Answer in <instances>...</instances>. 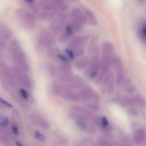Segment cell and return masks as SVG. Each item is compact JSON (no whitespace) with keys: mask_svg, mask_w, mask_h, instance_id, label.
Masks as SVG:
<instances>
[{"mask_svg":"<svg viewBox=\"0 0 146 146\" xmlns=\"http://www.w3.org/2000/svg\"><path fill=\"white\" fill-rule=\"evenodd\" d=\"M54 44V39L51 33L46 30L40 32L37 38V46L38 49H48L52 47Z\"/></svg>","mask_w":146,"mask_h":146,"instance_id":"cell-2","label":"cell"},{"mask_svg":"<svg viewBox=\"0 0 146 146\" xmlns=\"http://www.w3.org/2000/svg\"><path fill=\"white\" fill-rule=\"evenodd\" d=\"M16 144L18 146H23L21 143H19V142H16Z\"/></svg>","mask_w":146,"mask_h":146,"instance_id":"cell-40","label":"cell"},{"mask_svg":"<svg viewBox=\"0 0 146 146\" xmlns=\"http://www.w3.org/2000/svg\"><path fill=\"white\" fill-rule=\"evenodd\" d=\"M12 130H13L14 133L15 134V135H18V133H19V130H18V128H17V127H13V128H12Z\"/></svg>","mask_w":146,"mask_h":146,"instance_id":"cell-38","label":"cell"},{"mask_svg":"<svg viewBox=\"0 0 146 146\" xmlns=\"http://www.w3.org/2000/svg\"><path fill=\"white\" fill-rule=\"evenodd\" d=\"M71 20L83 26L87 23V19L85 13L79 8L73 9L71 13Z\"/></svg>","mask_w":146,"mask_h":146,"instance_id":"cell-8","label":"cell"},{"mask_svg":"<svg viewBox=\"0 0 146 146\" xmlns=\"http://www.w3.org/2000/svg\"><path fill=\"white\" fill-rule=\"evenodd\" d=\"M74 32L73 29L68 24L64 27L59 38L60 42L65 44L70 41L74 36Z\"/></svg>","mask_w":146,"mask_h":146,"instance_id":"cell-10","label":"cell"},{"mask_svg":"<svg viewBox=\"0 0 146 146\" xmlns=\"http://www.w3.org/2000/svg\"><path fill=\"white\" fill-rule=\"evenodd\" d=\"M16 15L25 28L33 30L36 27V18L33 14L21 9L17 10Z\"/></svg>","mask_w":146,"mask_h":146,"instance_id":"cell-1","label":"cell"},{"mask_svg":"<svg viewBox=\"0 0 146 146\" xmlns=\"http://www.w3.org/2000/svg\"><path fill=\"white\" fill-rule=\"evenodd\" d=\"M89 50L91 53L94 54L93 56L97 55V54L98 52V48L97 42L95 40H93L89 46Z\"/></svg>","mask_w":146,"mask_h":146,"instance_id":"cell-23","label":"cell"},{"mask_svg":"<svg viewBox=\"0 0 146 146\" xmlns=\"http://www.w3.org/2000/svg\"><path fill=\"white\" fill-rule=\"evenodd\" d=\"M60 97L73 102H78L81 100L78 92H74L72 88L64 86Z\"/></svg>","mask_w":146,"mask_h":146,"instance_id":"cell-7","label":"cell"},{"mask_svg":"<svg viewBox=\"0 0 146 146\" xmlns=\"http://www.w3.org/2000/svg\"><path fill=\"white\" fill-rule=\"evenodd\" d=\"M129 113L132 115L133 116H137L138 114V112L137 111V110H135L133 108H132V109H129Z\"/></svg>","mask_w":146,"mask_h":146,"instance_id":"cell-36","label":"cell"},{"mask_svg":"<svg viewBox=\"0 0 146 146\" xmlns=\"http://www.w3.org/2000/svg\"><path fill=\"white\" fill-rule=\"evenodd\" d=\"M78 93L81 100H83L86 101L95 100L98 101L100 100L99 95L90 87L86 86L80 89Z\"/></svg>","mask_w":146,"mask_h":146,"instance_id":"cell-5","label":"cell"},{"mask_svg":"<svg viewBox=\"0 0 146 146\" xmlns=\"http://www.w3.org/2000/svg\"><path fill=\"white\" fill-rule=\"evenodd\" d=\"M63 86L72 89H80L86 86V82L82 77L73 75L69 81Z\"/></svg>","mask_w":146,"mask_h":146,"instance_id":"cell-6","label":"cell"},{"mask_svg":"<svg viewBox=\"0 0 146 146\" xmlns=\"http://www.w3.org/2000/svg\"><path fill=\"white\" fill-rule=\"evenodd\" d=\"M146 133L142 129H139L135 132L133 135V140L137 145L142 144L145 140Z\"/></svg>","mask_w":146,"mask_h":146,"instance_id":"cell-13","label":"cell"},{"mask_svg":"<svg viewBox=\"0 0 146 146\" xmlns=\"http://www.w3.org/2000/svg\"><path fill=\"white\" fill-rule=\"evenodd\" d=\"M100 60L98 55L93 56L89 60L88 66L85 72V76L89 80H95L100 72Z\"/></svg>","mask_w":146,"mask_h":146,"instance_id":"cell-3","label":"cell"},{"mask_svg":"<svg viewBox=\"0 0 146 146\" xmlns=\"http://www.w3.org/2000/svg\"><path fill=\"white\" fill-rule=\"evenodd\" d=\"M60 53V50L57 48H51L48 49L47 55L50 59H56L57 55Z\"/></svg>","mask_w":146,"mask_h":146,"instance_id":"cell-20","label":"cell"},{"mask_svg":"<svg viewBox=\"0 0 146 146\" xmlns=\"http://www.w3.org/2000/svg\"><path fill=\"white\" fill-rule=\"evenodd\" d=\"M65 0H50L51 3L54 7H57L64 4Z\"/></svg>","mask_w":146,"mask_h":146,"instance_id":"cell-34","label":"cell"},{"mask_svg":"<svg viewBox=\"0 0 146 146\" xmlns=\"http://www.w3.org/2000/svg\"><path fill=\"white\" fill-rule=\"evenodd\" d=\"M136 104L141 106H145L146 104L145 100L142 96L140 95H137L134 98Z\"/></svg>","mask_w":146,"mask_h":146,"instance_id":"cell-29","label":"cell"},{"mask_svg":"<svg viewBox=\"0 0 146 146\" xmlns=\"http://www.w3.org/2000/svg\"><path fill=\"white\" fill-rule=\"evenodd\" d=\"M86 106L88 109L92 111L97 112L98 111L100 108L98 101L95 100H89L86 103Z\"/></svg>","mask_w":146,"mask_h":146,"instance_id":"cell-18","label":"cell"},{"mask_svg":"<svg viewBox=\"0 0 146 146\" xmlns=\"http://www.w3.org/2000/svg\"><path fill=\"white\" fill-rule=\"evenodd\" d=\"M47 70L49 74L51 76H54L57 74V69L53 64L48 63L46 66Z\"/></svg>","mask_w":146,"mask_h":146,"instance_id":"cell-22","label":"cell"},{"mask_svg":"<svg viewBox=\"0 0 146 146\" xmlns=\"http://www.w3.org/2000/svg\"><path fill=\"white\" fill-rule=\"evenodd\" d=\"M0 102L2 104H3V105L5 106H7V107H9V108H11L13 106L11 104H10V103H9L8 102L6 101L5 100L1 98H0Z\"/></svg>","mask_w":146,"mask_h":146,"instance_id":"cell-35","label":"cell"},{"mask_svg":"<svg viewBox=\"0 0 146 146\" xmlns=\"http://www.w3.org/2000/svg\"><path fill=\"white\" fill-rule=\"evenodd\" d=\"M56 59L59 61V63H70V60L66 54H63L60 53L57 55Z\"/></svg>","mask_w":146,"mask_h":146,"instance_id":"cell-26","label":"cell"},{"mask_svg":"<svg viewBox=\"0 0 146 146\" xmlns=\"http://www.w3.org/2000/svg\"><path fill=\"white\" fill-rule=\"evenodd\" d=\"M68 24L71 26L74 33L80 31L83 28V26L82 25L72 20L70 21Z\"/></svg>","mask_w":146,"mask_h":146,"instance_id":"cell-21","label":"cell"},{"mask_svg":"<svg viewBox=\"0 0 146 146\" xmlns=\"http://www.w3.org/2000/svg\"><path fill=\"white\" fill-rule=\"evenodd\" d=\"M1 29L2 35L6 38H9L11 37L12 35V32L8 27L3 25L1 26Z\"/></svg>","mask_w":146,"mask_h":146,"instance_id":"cell-25","label":"cell"},{"mask_svg":"<svg viewBox=\"0 0 146 146\" xmlns=\"http://www.w3.org/2000/svg\"><path fill=\"white\" fill-rule=\"evenodd\" d=\"M116 70V82L118 85L122 83L124 80V74L123 66L115 67Z\"/></svg>","mask_w":146,"mask_h":146,"instance_id":"cell-17","label":"cell"},{"mask_svg":"<svg viewBox=\"0 0 146 146\" xmlns=\"http://www.w3.org/2000/svg\"><path fill=\"white\" fill-rule=\"evenodd\" d=\"M141 31H142V34L144 36V37L146 38V23L143 25Z\"/></svg>","mask_w":146,"mask_h":146,"instance_id":"cell-37","label":"cell"},{"mask_svg":"<svg viewBox=\"0 0 146 146\" xmlns=\"http://www.w3.org/2000/svg\"><path fill=\"white\" fill-rule=\"evenodd\" d=\"M9 119L7 117L3 116H0V125L2 126H7L9 123Z\"/></svg>","mask_w":146,"mask_h":146,"instance_id":"cell-32","label":"cell"},{"mask_svg":"<svg viewBox=\"0 0 146 146\" xmlns=\"http://www.w3.org/2000/svg\"><path fill=\"white\" fill-rule=\"evenodd\" d=\"M63 85L59 84L57 82L53 83L52 86V91L53 93L57 97H60L63 90Z\"/></svg>","mask_w":146,"mask_h":146,"instance_id":"cell-19","label":"cell"},{"mask_svg":"<svg viewBox=\"0 0 146 146\" xmlns=\"http://www.w3.org/2000/svg\"><path fill=\"white\" fill-rule=\"evenodd\" d=\"M123 101L124 104L130 106H135L136 104L134 98L129 96H124L123 98Z\"/></svg>","mask_w":146,"mask_h":146,"instance_id":"cell-24","label":"cell"},{"mask_svg":"<svg viewBox=\"0 0 146 146\" xmlns=\"http://www.w3.org/2000/svg\"><path fill=\"white\" fill-rule=\"evenodd\" d=\"M38 119V124L41 127L45 129L49 128L50 125L46 120L43 118H40Z\"/></svg>","mask_w":146,"mask_h":146,"instance_id":"cell-30","label":"cell"},{"mask_svg":"<svg viewBox=\"0 0 146 146\" xmlns=\"http://www.w3.org/2000/svg\"><path fill=\"white\" fill-rule=\"evenodd\" d=\"M73 50L74 51L76 58H80V57H82L84 55V53H85V49L82 47V46Z\"/></svg>","mask_w":146,"mask_h":146,"instance_id":"cell-28","label":"cell"},{"mask_svg":"<svg viewBox=\"0 0 146 146\" xmlns=\"http://www.w3.org/2000/svg\"><path fill=\"white\" fill-rule=\"evenodd\" d=\"M89 60L86 56H82L74 62L75 67L78 70H82L86 69L88 66Z\"/></svg>","mask_w":146,"mask_h":146,"instance_id":"cell-14","label":"cell"},{"mask_svg":"<svg viewBox=\"0 0 146 146\" xmlns=\"http://www.w3.org/2000/svg\"><path fill=\"white\" fill-rule=\"evenodd\" d=\"M20 94L21 96L24 99H27L29 97V94L27 91L25 89L21 88L20 89Z\"/></svg>","mask_w":146,"mask_h":146,"instance_id":"cell-33","label":"cell"},{"mask_svg":"<svg viewBox=\"0 0 146 146\" xmlns=\"http://www.w3.org/2000/svg\"><path fill=\"white\" fill-rule=\"evenodd\" d=\"M52 20L50 24V29L52 34L57 35L64 29V26L68 19V15L66 13L58 15Z\"/></svg>","mask_w":146,"mask_h":146,"instance_id":"cell-4","label":"cell"},{"mask_svg":"<svg viewBox=\"0 0 146 146\" xmlns=\"http://www.w3.org/2000/svg\"><path fill=\"white\" fill-rule=\"evenodd\" d=\"M25 2L28 4H32L33 3L34 0H25Z\"/></svg>","mask_w":146,"mask_h":146,"instance_id":"cell-39","label":"cell"},{"mask_svg":"<svg viewBox=\"0 0 146 146\" xmlns=\"http://www.w3.org/2000/svg\"><path fill=\"white\" fill-rule=\"evenodd\" d=\"M2 33L1 29V27H0V37H1L2 36Z\"/></svg>","mask_w":146,"mask_h":146,"instance_id":"cell-41","label":"cell"},{"mask_svg":"<svg viewBox=\"0 0 146 146\" xmlns=\"http://www.w3.org/2000/svg\"><path fill=\"white\" fill-rule=\"evenodd\" d=\"M35 137L38 140L41 142H45L46 141V138L45 136L38 131H37L35 133Z\"/></svg>","mask_w":146,"mask_h":146,"instance_id":"cell-31","label":"cell"},{"mask_svg":"<svg viewBox=\"0 0 146 146\" xmlns=\"http://www.w3.org/2000/svg\"><path fill=\"white\" fill-rule=\"evenodd\" d=\"M102 50L104 54L111 55L114 53L115 48L110 42H106L102 45Z\"/></svg>","mask_w":146,"mask_h":146,"instance_id":"cell-16","label":"cell"},{"mask_svg":"<svg viewBox=\"0 0 146 146\" xmlns=\"http://www.w3.org/2000/svg\"><path fill=\"white\" fill-rule=\"evenodd\" d=\"M84 13L87 19V23L91 25H96L98 24L97 19L94 13L88 9H84Z\"/></svg>","mask_w":146,"mask_h":146,"instance_id":"cell-15","label":"cell"},{"mask_svg":"<svg viewBox=\"0 0 146 146\" xmlns=\"http://www.w3.org/2000/svg\"><path fill=\"white\" fill-rule=\"evenodd\" d=\"M15 70V72H17L16 74L19 82L26 88H31L32 86V83L30 78L26 75L22 74L20 70L17 69Z\"/></svg>","mask_w":146,"mask_h":146,"instance_id":"cell-11","label":"cell"},{"mask_svg":"<svg viewBox=\"0 0 146 146\" xmlns=\"http://www.w3.org/2000/svg\"><path fill=\"white\" fill-rule=\"evenodd\" d=\"M65 53L70 60H74L76 59L74 50L72 49L69 48H66L65 50Z\"/></svg>","mask_w":146,"mask_h":146,"instance_id":"cell-27","label":"cell"},{"mask_svg":"<svg viewBox=\"0 0 146 146\" xmlns=\"http://www.w3.org/2000/svg\"><path fill=\"white\" fill-rule=\"evenodd\" d=\"M72 110L73 111L82 115L86 117L88 119L92 120L94 122L95 121L96 116L94 115L90 111L88 110L86 108L83 106L80 105H74L72 107Z\"/></svg>","mask_w":146,"mask_h":146,"instance_id":"cell-9","label":"cell"},{"mask_svg":"<svg viewBox=\"0 0 146 146\" xmlns=\"http://www.w3.org/2000/svg\"><path fill=\"white\" fill-rule=\"evenodd\" d=\"M87 38V37L84 36H79L75 37L71 39L69 42L68 48L74 49L79 47H82L83 44L86 42Z\"/></svg>","mask_w":146,"mask_h":146,"instance_id":"cell-12","label":"cell"}]
</instances>
